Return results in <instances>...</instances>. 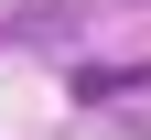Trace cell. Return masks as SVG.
Returning <instances> with one entry per match:
<instances>
[{"label":"cell","instance_id":"1","mask_svg":"<svg viewBox=\"0 0 151 140\" xmlns=\"http://www.w3.org/2000/svg\"><path fill=\"white\" fill-rule=\"evenodd\" d=\"M129 86H151V65H86L76 75V97H129Z\"/></svg>","mask_w":151,"mask_h":140}]
</instances>
